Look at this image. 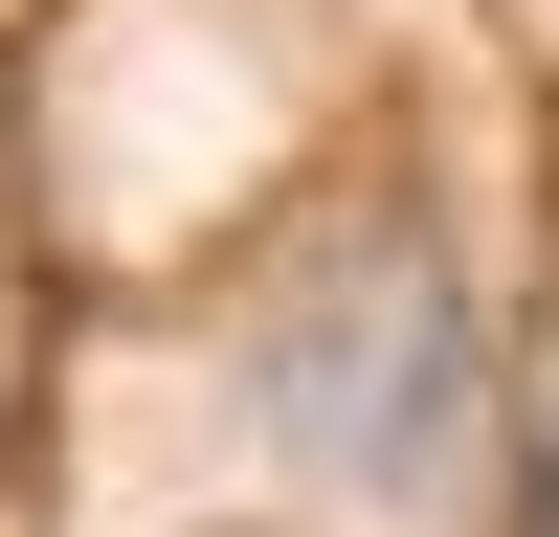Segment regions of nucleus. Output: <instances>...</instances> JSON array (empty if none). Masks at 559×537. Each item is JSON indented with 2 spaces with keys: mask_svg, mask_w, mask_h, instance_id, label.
<instances>
[{
  "mask_svg": "<svg viewBox=\"0 0 559 537\" xmlns=\"http://www.w3.org/2000/svg\"><path fill=\"white\" fill-rule=\"evenodd\" d=\"M537 537H559V426H537Z\"/></svg>",
  "mask_w": 559,
  "mask_h": 537,
  "instance_id": "f257e3e1",
  "label": "nucleus"
}]
</instances>
